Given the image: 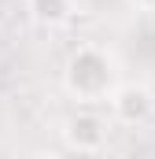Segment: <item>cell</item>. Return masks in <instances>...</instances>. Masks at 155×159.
<instances>
[{"mask_svg": "<svg viewBox=\"0 0 155 159\" xmlns=\"http://www.w3.org/2000/svg\"><path fill=\"white\" fill-rule=\"evenodd\" d=\"M30 11L41 26H63L74 15V0H30Z\"/></svg>", "mask_w": 155, "mask_h": 159, "instance_id": "277c9868", "label": "cell"}, {"mask_svg": "<svg viewBox=\"0 0 155 159\" xmlns=\"http://www.w3.org/2000/svg\"><path fill=\"white\" fill-rule=\"evenodd\" d=\"M107 107H111V119L122 122V126H140V122H148L155 107V96L148 85H137V81H126V85H118L115 96L107 100Z\"/></svg>", "mask_w": 155, "mask_h": 159, "instance_id": "3957f363", "label": "cell"}, {"mask_svg": "<svg viewBox=\"0 0 155 159\" xmlns=\"http://www.w3.org/2000/svg\"><path fill=\"white\" fill-rule=\"evenodd\" d=\"M118 85L122 81H118L115 59L100 44H78L74 52L67 56V63H63V89L74 96L81 107L107 104Z\"/></svg>", "mask_w": 155, "mask_h": 159, "instance_id": "6da1fadb", "label": "cell"}, {"mask_svg": "<svg viewBox=\"0 0 155 159\" xmlns=\"http://www.w3.org/2000/svg\"><path fill=\"white\" fill-rule=\"evenodd\" d=\"M33 159H59V156H52V152H44V156H33Z\"/></svg>", "mask_w": 155, "mask_h": 159, "instance_id": "8992f818", "label": "cell"}, {"mask_svg": "<svg viewBox=\"0 0 155 159\" xmlns=\"http://www.w3.org/2000/svg\"><path fill=\"white\" fill-rule=\"evenodd\" d=\"M129 7H137V11H155V0H129Z\"/></svg>", "mask_w": 155, "mask_h": 159, "instance_id": "5b68a950", "label": "cell"}, {"mask_svg": "<svg viewBox=\"0 0 155 159\" xmlns=\"http://www.w3.org/2000/svg\"><path fill=\"white\" fill-rule=\"evenodd\" d=\"M63 141L70 144V152L89 159L107 144V122L100 119L96 107H78L74 115L63 122Z\"/></svg>", "mask_w": 155, "mask_h": 159, "instance_id": "7a4b0ae2", "label": "cell"}]
</instances>
